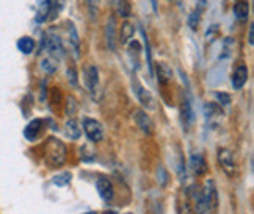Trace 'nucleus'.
Listing matches in <instances>:
<instances>
[{"mask_svg":"<svg viewBox=\"0 0 254 214\" xmlns=\"http://www.w3.org/2000/svg\"><path fill=\"white\" fill-rule=\"evenodd\" d=\"M80 150H82V157H83V160H93V158L96 157V150L91 147L90 144L83 145V147H82Z\"/></svg>","mask_w":254,"mask_h":214,"instance_id":"25","label":"nucleus"},{"mask_svg":"<svg viewBox=\"0 0 254 214\" xmlns=\"http://www.w3.org/2000/svg\"><path fill=\"white\" fill-rule=\"evenodd\" d=\"M69 36H71V43L74 45V50L75 53L79 55V47H80V43H79V36H77V30H75V27L74 24L69 25Z\"/></svg>","mask_w":254,"mask_h":214,"instance_id":"22","label":"nucleus"},{"mask_svg":"<svg viewBox=\"0 0 254 214\" xmlns=\"http://www.w3.org/2000/svg\"><path fill=\"white\" fill-rule=\"evenodd\" d=\"M116 11H118L120 16L127 17L130 14V6H129V3L126 2V0H116Z\"/></svg>","mask_w":254,"mask_h":214,"instance_id":"20","label":"nucleus"},{"mask_svg":"<svg viewBox=\"0 0 254 214\" xmlns=\"http://www.w3.org/2000/svg\"><path fill=\"white\" fill-rule=\"evenodd\" d=\"M182 116H184V119L187 121L189 124L193 121V111H191V106H190V102H189V100H185V102H184Z\"/></svg>","mask_w":254,"mask_h":214,"instance_id":"24","label":"nucleus"},{"mask_svg":"<svg viewBox=\"0 0 254 214\" xmlns=\"http://www.w3.org/2000/svg\"><path fill=\"white\" fill-rule=\"evenodd\" d=\"M133 91L136 94V97H138V100L141 102V105L144 106L146 110H154V97L152 94L148 91V89H144V87L136 82V79H133Z\"/></svg>","mask_w":254,"mask_h":214,"instance_id":"6","label":"nucleus"},{"mask_svg":"<svg viewBox=\"0 0 254 214\" xmlns=\"http://www.w3.org/2000/svg\"><path fill=\"white\" fill-rule=\"evenodd\" d=\"M234 13H236L237 21L247 22V19L250 16V5L247 0H239V2L234 5Z\"/></svg>","mask_w":254,"mask_h":214,"instance_id":"14","label":"nucleus"},{"mask_svg":"<svg viewBox=\"0 0 254 214\" xmlns=\"http://www.w3.org/2000/svg\"><path fill=\"white\" fill-rule=\"evenodd\" d=\"M190 163H191V169L194 171V173H196V175H204L207 172L206 160H204L201 155H193Z\"/></svg>","mask_w":254,"mask_h":214,"instance_id":"17","label":"nucleus"},{"mask_svg":"<svg viewBox=\"0 0 254 214\" xmlns=\"http://www.w3.org/2000/svg\"><path fill=\"white\" fill-rule=\"evenodd\" d=\"M43 121L41 119H35V121H32L30 124L27 125V128H25V131H24V134H25V138L28 139V141H35L38 136H40V133H41V130H43Z\"/></svg>","mask_w":254,"mask_h":214,"instance_id":"12","label":"nucleus"},{"mask_svg":"<svg viewBox=\"0 0 254 214\" xmlns=\"http://www.w3.org/2000/svg\"><path fill=\"white\" fill-rule=\"evenodd\" d=\"M97 192H99V196L104 199V200H112L113 199V186L112 183L107 180V178H99L97 180Z\"/></svg>","mask_w":254,"mask_h":214,"instance_id":"11","label":"nucleus"},{"mask_svg":"<svg viewBox=\"0 0 254 214\" xmlns=\"http://www.w3.org/2000/svg\"><path fill=\"white\" fill-rule=\"evenodd\" d=\"M151 5H152V9H154V13H157L159 11V6H157V0H149Z\"/></svg>","mask_w":254,"mask_h":214,"instance_id":"31","label":"nucleus"},{"mask_svg":"<svg viewBox=\"0 0 254 214\" xmlns=\"http://www.w3.org/2000/svg\"><path fill=\"white\" fill-rule=\"evenodd\" d=\"M83 130H85L86 138L90 141H93V142H99L104 138L102 125L97 121H94V119H90V118L83 119Z\"/></svg>","mask_w":254,"mask_h":214,"instance_id":"2","label":"nucleus"},{"mask_svg":"<svg viewBox=\"0 0 254 214\" xmlns=\"http://www.w3.org/2000/svg\"><path fill=\"white\" fill-rule=\"evenodd\" d=\"M201 197H202V202H204V205H206L209 214H212L215 210H217L218 196H217V189H215L213 181L206 183V188H204V191L201 192Z\"/></svg>","mask_w":254,"mask_h":214,"instance_id":"3","label":"nucleus"},{"mask_svg":"<svg viewBox=\"0 0 254 214\" xmlns=\"http://www.w3.org/2000/svg\"><path fill=\"white\" fill-rule=\"evenodd\" d=\"M67 80H69V83L72 86L77 85V75H75V69L74 67H71V69H67Z\"/></svg>","mask_w":254,"mask_h":214,"instance_id":"28","label":"nucleus"},{"mask_svg":"<svg viewBox=\"0 0 254 214\" xmlns=\"http://www.w3.org/2000/svg\"><path fill=\"white\" fill-rule=\"evenodd\" d=\"M199 17H201V9L198 8V9H194V11L190 14V17H189V25H190V28L194 32L198 28V24H199Z\"/></svg>","mask_w":254,"mask_h":214,"instance_id":"21","label":"nucleus"},{"mask_svg":"<svg viewBox=\"0 0 254 214\" xmlns=\"http://www.w3.org/2000/svg\"><path fill=\"white\" fill-rule=\"evenodd\" d=\"M133 35H135V27L132 25V24H129V22H124L123 25H121V44H127L129 43L132 38H133Z\"/></svg>","mask_w":254,"mask_h":214,"instance_id":"18","label":"nucleus"},{"mask_svg":"<svg viewBox=\"0 0 254 214\" xmlns=\"http://www.w3.org/2000/svg\"><path fill=\"white\" fill-rule=\"evenodd\" d=\"M155 71H157V80H159L160 85H168L171 82L173 71H171V67L167 63H157Z\"/></svg>","mask_w":254,"mask_h":214,"instance_id":"10","label":"nucleus"},{"mask_svg":"<svg viewBox=\"0 0 254 214\" xmlns=\"http://www.w3.org/2000/svg\"><path fill=\"white\" fill-rule=\"evenodd\" d=\"M218 163L221 169L226 172L229 177H234V173H236V161H234L232 153L228 149L218 150Z\"/></svg>","mask_w":254,"mask_h":214,"instance_id":"5","label":"nucleus"},{"mask_svg":"<svg viewBox=\"0 0 254 214\" xmlns=\"http://www.w3.org/2000/svg\"><path fill=\"white\" fill-rule=\"evenodd\" d=\"M133 118H135L136 125H138L143 133H146V134H152L154 133V122L144 111L136 110L135 114H133Z\"/></svg>","mask_w":254,"mask_h":214,"instance_id":"7","label":"nucleus"},{"mask_svg":"<svg viewBox=\"0 0 254 214\" xmlns=\"http://www.w3.org/2000/svg\"><path fill=\"white\" fill-rule=\"evenodd\" d=\"M44 158L49 163V166H52V168L62 166L66 160V145L63 144V141L57 138H49L46 144Z\"/></svg>","mask_w":254,"mask_h":214,"instance_id":"1","label":"nucleus"},{"mask_svg":"<svg viewBox=\"0 0 254 214\" xmlns=\"http://www.w3.org/2000/svg\"><path fill=\"white\" fill-rule=\"evenodd\" d=\"M105 36H107V45H109L112 50L116 48V21L112 16L107 22V28H105Z\"/></svg>","mask_w":254,"mask_h":214,"instance_id":"13","label":"nucleus"},{"mask_svg":"<svg viewBox=\"0 0 254 214\" xmlns=\"http://www.w3.org/2000/svg\"><path fill=\"white\" fill-rule=\"evenodd\" d=\"M248 43L253 45L254 44V25H250V33H248Z\"/></svg>","mask_w":254,"mask_h":214,"instance_id":"30","label":"nucleus"},{"mask_svg":"<svg viewBox=\"0 0 254 214\" xmlns=\"http://www.w3.org/2000/svg\"><path fill=\"white\" fill-rule=\"evenodd\" d=\"M66 133L69 134L72 139H77L80 136V127H79V124H77L74 119L66 122Z\"/></svg>","mask_w":254,"mask_h":214,"instance_id":"19","label":"nucleus"},{"mask_svg":"<svg viewBox=\"0 0 254 214\" xmlns=\"http://www.w3.org/2000/svg\"><path fill=\"white\" fill-rule=\"evenodd\" d=\"M71 181V173L69 172H63L60 175H57V177L54 178V184H58V186H64V184H67Z\"/></svg>","mask_w":254,"mask_h":214,"instance_id":"23","label":"nucleus"},{"mask_svg":"<svg viewBox=\"0 0 254 214\" xmlns=\"http://www.w3.org/2000/svg\"><path fill=\"white\" fill-rule=\"evenodd\" d=\"M43 44L46 45L47 50L51 52L52 56H55V58H62L63 56L64 48H63V43L60 40V36H57L54 33H49V35L44 36Z\"/></svg>","mask_w":254,"mask_h":214,"instance_id":"4","label":"nucleus"},{"mask_svg":"<svg viewBox=\"0 0 254 214\" xmlns=\"http://www.w3.org/2000/svg\"><path fill=\"white\" fill-rule=\"evenodd\" d=\"M43 69H44L46 72H55L57 66L54 64V60H52V58H47V60L43 61Z\"/></svg>","mask_w":254,"mask_h":214,"instance_id":"27","label":"nucleus"},{"mask_svg":"<svg viewBox=\"0 0 254 214\" xmlns=\"http://www.w3.org/2000/svg\"><path fill=\"white\" fill-rule=\"evenodd\" d=\"M159 172H160V177H157V178H160V184H162V186H165V184H167V180H168V173L165 172L163 168H159Z\"/></svg>","mask_w":254,"mask_h":214,"instance_id":"29","label":"nucleus"},{"mask_svg":"<svg viewBox=\"0 0 254 214\" xmlns=\"http://www.w3.org/2000/svg\"><path fill=\"white\" fill-rule=\"evenodd\" d=\"M51 6H52L51 0H44V2L40 5V8H38V13H36V17H35V21L38 24H43L49 19V14H51Z\"/></svg>","mask_w":254,"mask_h":214,"instance_id":"16","label":"nucleus"},{"mask_svg":"<svg viewBox=\"0 0 254 214\" xmlns=\"http://www.w3.org/2000/svg\"><path fill=\"white\" fill-rule=\"evenodd\" d=\"M17 48L24 55H30L35 50V40L30 36H22L17 40Z\"/></svg>","mask_w":254,"mask_h":214,"instance_id":"15","label":"nucleus"},{"mask_svg":"<svg viewBox=\"0 0 254 214\" xmlns=\"http://www.w3.org/2000/svg\"><path fill=\"white\" fill-rule=\"evenodd\" d=\"M215 99H217V102L220 105H229L231 103V95L226 94V92H215Z\"/></svg>","mask_w":254,"mask_h":214,"instance_id":"26","label":"nucleus"},{"mask_svg":"<svg viewBox=\"0 0 254 214\" xmlns=\"http://www.w3.org/2000/svg\"><path fill=\"white\" fill-rule=\"evenodd\" d=\"M248 80V67L247 66H239L232 74V86L234 89H242L243 85Z\"/></svg>","mask_w":254,"mask_h":214,"instance_id":"8","label":"nucleus"},{"mask_svg":"<svg viewBox=\"0 0 254 214\" xmlns=\"http://www.w3.org/2000/svg\"><path fill=\"white\" fill-rule=\"evenodd\" d=\"M97 85H99V71H97L96 66H90L86 69V86L91 94L96 92Z\"/></svg>","mask_w":254,"mask_h":214,"instance_id":"9","label":"nucleus"}]
</instances>
